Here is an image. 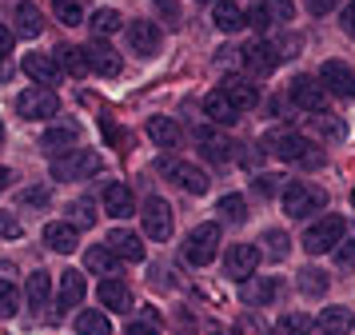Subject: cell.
Wrapping results in <instances>:
<instances>
[{
    "label": "cell",
    "instance_id": "6da1fadb",
    "mask_svg": "<svg viewBox=\"0 0 355 335\" xmlns=\"http://www.w3.org/2000/svg\"><path fill=\"white\" fill-rule=\"evenodd\" d=\"M263 152L275 160H284V164H304V168H315L323 164V152L315 144L307 140L304 132H291V128H275L263 136Z\"/></svg>",
    "mask_w": 355,
    "mask_h": 335
},
{
    "label": "cell",
    "instance_id": "7a4b0ae2",
    "mask_svg": "<svg viewBox=\"0 0 355 335\" xmlns=\"http://www.w3.org/2000/svg\"><path fill=\"white\" fill-rule=\"evenodd\" d=\"M323 207H327V191L307 184V180H295V184L284 188V212L291 220H307V216H315Z\"/></svg>",
    "mask_w": 355,
    "mask_h": 335
},
{
    "label": "cell",
    "instance_id": "3957f363",
    "mask_svg": "<svg viewBox=\"0 0 355 335\" xmlns=\"http://www.w3.org/2000/svg\"><path fill=\"white\" fill-rule=\"evenodd\" d=\"M343 232H347V220H343V216H320V220L304 232V248L311 255H327L343 243Z\"/></svg>",
    "mask_w": 355,
    "mask_h": 335
},
{
    "label": "cell",
    "instance_id": "277c9868",
    "mask_svg": "<svg viewBox=\"0 0 355 335\" xmlns=\"http://www.w3.org/2000/svg\"><path fill=\"white\" fill-rule=\"evenodd\" d=\"M100 172V156L92 148H68L52 160V180H88Z\"/></svg>",
    "mask_w": 355,
    "mask_h": 335
},
{
    "label": "cell",
    "instance_id": "5b68a950",
    "mask_svg": "<svg viewBox=\"0 0 355 335\" xmlns=\"http://www.w3.org/2000/svg\"><path fill=\"white\" fill-rule=\"evenodd\" d=\"M216 252H220V223H200V227L188 232V239H184V259L188 264L204 268V264L216 259Z\"/></svg>",
    "mask_w": 355,
    "mask_h": 335
},
{
    "label": "cell",
    "instance_id": "8992f818",
    "mask_svg": "<svg viewBox=\"0 0 355 335\" xmlns=\"http://www.w3.org/2000/svg\"><path fill=\"white\" fill-rule=\"evenodd\" d=\"M17 112L24 120H52L60 112V96L52 92L49 84H36V88H24L17 100Z\"/></svg>",
    "mask_w": 355,
    "mask_h": 335
},
{
    "label": "cell",
    "instance_id": "52a82bcc",
    "mask_svg": "<svg viewBox=\"0 0 355 335\" xmlns=\"http://www.w3.org/2000/svg\"><path fill=\"white\" fill-rule=\"evenodd\" d=\"M140 220H144V236L148 239L164 243V239L172 236V207H168V200H160V196H148L144 200Z\"/></svg>",
    "mask_w": 355,
    "mask_h": 335
},
{
    "label": "cell",
    "instance_id": "ba28073f",
    "mask_svg": "<svg viewBox=\"0 0 355 335\" xmlns=\"http://www.w3.org/2000/svg\"><path fill=\"white\" fill-rule=\"evenodd\" d=\"M288 96H291V104L295 108H304V112H323L327 108V88H323V80L320 76H295L291 80V88H288Z\"/></svg>",
    "mask_w": 355,
    "mask_h": 335
},
{
    "label": "cell",
    "instance_id": "9c48e42d",
    "mask_svg": "<svg viewBox=\"0 0 355 335\" xmlns=\"http://www.w3.org/2000/svg\"><path fill=\"white\" fill-rule=\"evenodd\" d=\"M259 259H263V248H256V243H232L224 255V271L227 280H248V275H256Z\"/></svg>",
    "mask_w": 355,
    "mask_h": 335
},
{
    "label": "cell",
    "instance_id": "30bf717a",
    "mask_svg": "<svg viewBox=\"0 0 355 335\" xmlns=\"http://www.w3.org/2000/svg\"><path fill=\"white\" fill-rule=\"evenodd\" d=\"M291 16H295L291 0H259L256 8L248 12V24L256 32H268V28H275V24H288Z\"/></svg>",
    "mask_w": 355,
    "mask_h": 335
},
{
    "label": "cell",
    "instance_id": "8fae6325",
    "mask_svg": "<svg viewBox=\"0 0 355 335\" xmlns=\"http://www.w3.org/2000/svg\"><path fill=\"white\" fill-rule=\"evenodd\" d=\"M160 172L168 180H176L184 191H192V196H204L208 191V172L204 168H196V164H180V160H164Z\"/></svg>",
    "mask_w": 355,
    "mask_h": 335
},
{
    "label": "cell",
    "instance_id": "7c38bea8",
    "mask_svg": "<svg viewBox=\"0 0 355 335\" xmlns=\"http://www.w3.org/2000/svg\"><path fill=\"white\" fill-rule=\"evenodd\" d=\"M240 60L252 76H268L275 64H279V48L268 44V40H252L248 48H240Z\"/></svg>",
    "mask_w": 355,
    "mask_h": 335
},
{
    "label": "cell",
    "instance_id": "4fadbf2b",
    "mask_svg": "<svg viewBox=\"0 0 355 335\" xmlns=\"http://www.w3.org/2000/svg\"><path fill=\"white\" fill-rule=\"evenodd\" d=\"M320 80H323V88H327L331 96H347V100L355 96V72L343 60H327L320 68Z\"/></svg>",
    "mask_w": 355,
    "mask_h": 335
},
{
    "label": "cell",
    "instance_id": "5bb4252c",
    "mask_svg": "<svg viewBox=\"0 0 355 335\" xmlns=\"http://www.w3.org/2000/svg\"><path fill=\"white\" fill-rule=\"evenodd\" d=\"M160 28L152 24V20H132L128 24V48L136 56H156L160 52Z\"/></svg>",
    "mask_w": 355,
    "mask_h": 335
},
{
    "label": "cell",
    "instance_id": "9a60e30c",
    "mask_svg": "<svg viewBox=\"0 0 355 335\" xmlns=\"http://www.w3.org/2000/svg\"><path fill=\"white\" fill-rule=\"evenodd\" d=\"M132 212H136V196H132L128 184H108V188H104V216L128 220Z\"/></svg>",
    "mask_w": 355,
    "mask_h": 335
},
{
    "label": "cell",
    "instance_id": "2e32d148",
    "mask_svg": "<svg viewBox=\"0 0 355 335\" xmlns=\"http://www.w3.org/2000/svg\"><path fill=\"white\" fill-rule=\"evenodd\" d=\"M355 311L352 307H323L315 319V335H352Z\"/></svg>",
    "mask_w": 355,
    "mask_h": 335
},
{
    "label": "cell",
    "instance_id": "e0dca14e",
    "mask_svg": "<svg viewBox=\"0 0 355 335\" xmlns=\"http://www.w3.org/2000/svg\"><path fill=\"white\" fill-rule=\"evenodd\" d=\"M24 72H28L36 84H56L64 68H60V60L49 56V52H28V56H24Z\"/></svg>",
    "mask_w": 355,
    "mask_h": 335
},
{
    "label": "cell",
    "instance_id": "ac0fdd59",
    "mask_svg": "<svg viewBox=\"0 0 355 335\" xmlns=\"http://www.w3.org/2000/svg\"><path fill=\"white\" fill-rule=\"evenodd\" d=\"M220 88H224L227 100H232L240 112H248V108H256V104H259V88L248 76H224V84H220Z\"/></svg>",
    "mask_w": 355,
    "mask_h": 335
},
{
    "label": "cell",
    "instance_id": "d6986e66",
    "mask_svg": "<svg viewBox=\"0 0 355 335\" xmlns=\"http://www.w3.org/2000/svg\"><path fill=\"white\" fill-rule=\"evenodd\" d=\"M204 116H208L211 124H236V120H240V108L227 100L224 88H216V92L204 96Z\"/></svg>",
    "mask_w": 355,
    "mask_h": 335
},
{
    "label": "cell",
    "instance_id": "ffe728a7",
    "mask_svg": "<svg viewBox=\"0 0 355 335\" xmlns=\"http://www.w3.org/2000/svg\"><path fill=\"white\" fill-rule=\"evenodd\" d=\"M44 243H49L52 252L68 255V252H76V243H80V232H76V223L56 220V223H49V227H44Z\"/></svg>",
    "mask_w": 355,
    "mask_h": 335
},
{
    "label": "cell",
    "instance_id": "44dd1931",
    "mask_svg": "<svg viewBox=\"0 0 355 335\" xmlns=\"http://www.w3.org/2000/svg\"><path fill=\"white\" fill-rule=\"evenodd\" d=\"M88 64H92V72H100V76H120V52L112 44H104V40H92L88 44Z\"/></svg>",
    "mask_w": 355,
    "mask_h": 335
},
{
    "label": "cell",
    "instance_id": "7402d4cb",
    "mask_svg": "<svg viewBox=\"0 0 355 335\" xmlns=\"http://www.w3.org/2000/svg\"><path fill=\"white\" fill-rule=\"evenodd\" d=\"M279 295V280H272V275H248L243 280V303H256V307H268V303Z\"/></svg>",
    "mask_w": 355,
    "mask_h": 335
},
{
    "label": "cell",
    "instance_id": "603a6c76",
    "mask_svg": "<svg viewBox=\"0 0 355 335\" xmlns=\"http://www.w3.org/2000/svg\"><path fill=\"white\" fill-rule=\"evenodd\" d=\"M148 136H152L156 148H180L184 144V132H180V124L172 116H152L148 120Z\"/></svg>",
    "mask_w": 355,
    "mask_h": 335
},
{
    "label": "cell",
    "instance_id": "cb8c5ba5",
    "mask_svg": "<svg viewBox=\"0 0 355 335\" xmlns=\"http://www.w3.org/2000/svg\"><path fill=\"white\" fill-rule=\"evenodd\" d=\"M76 140H80V124H72V120H56V124L40 136V144H44L49 152H68Z\"/></svg>",
    "mask_w": 355,
    "mask_h": 335
},
{
    "label": "cell",
    "instance_id": "d4e9b609",
    "mask_svg": "<svg viewBox=\"0 0 355 335\" xmlns=\"http://www.w3.org/2000/svg\"><path fill=\"white\" fill-rule=\"evenodd\" d=\"M108 248L120 259H128V264H140L144 259V239L136 236V232H124V227H116L112 236H108Z\"/></svg>",
    "mask_w": 355,
    "mask_h": 335
},
{
    "label": "cell",
    "instance_id": "484cf974",
    "mask_svg": "<svg viewBox=\"0 0 355 335\" xmlns=\"http://www.w3.org/2000/svg\"><path fill=\"white\" fill-rule=\"evenodd\" d=\"M211 24H216L220 32H240L243 24H248V16L240 12L236 0H220V4L211 8Z\"/></svg>",
    "mask_w": 355,
    "mask_h": 335
},
{
    "label": "cell",
    "instance_id": "4316f807",
    "mask_svg": "<svg viewBox=\"0 0 355 335\" xmlns=\"http://www.w3.org/2000/svg\"><path fill=\"white\" fill-rule=\"evenodd\" d=\"M100 303L108 307V311H128L132 307V291L124 280H104L100 284Z\"/></svg>",
    "mask_w": 355,
    "mask_h": 335
},
{
    "label": "cell",
    "instance_id": "83f0119b",
    "mask_svg": "<svg viewBox=\"0 0 355 335\" xmlns=\"http://www.w3.org/2000/svg\"><path fill=\"white\" fill-rule=\"evenodd\" d=\"M12 20H17V32L24 40H33V36L44 32V16H40L36 4H17V8H12Z\"/></svg>",
    "mask_w": 355,
    "mask_h": 335
},
{
    "label": "cell",
    "instance_id": "f1b7e54d",
    "mask_svg": "<svg viewBox=\"0 0 355 335\" xmlns=\"http://www.w3.org/2000/svg\"><path fill=\"white\" fill-rule=\"evenodd\" d=\"M196 140H200V152H204L211 164H227V160H232V144H227L224 136H216V132L204 128V132H196Z\"/></svg>",
    "mask_w": 355,
    "mask_h": 335
},
{
    "label": "cell",
    "instance_id": "f546056e",
    "mask_svg": "<svg viewBox=\"0 0 355 335\" xmlns=\"http://www.w3.org/2000/svg\"><path fill=\"white\" fill-rule=\"evenodd\" d=\"M311 332H315V319L304 316V311H288V316L275 319L272 327V335H311Z\"/></svg>",
    "mask_w": 355,
    "mask_h": 335
},
{
    "label": "cell",
    "instance_id": "4dcf8cb0",
    "mask_svg": "<svg viewBox=\"0 0 355 335\" xmlns=\"http://www.w3.org/2000/svg\"><path fill=\"white\" fill-rule=\"evenodd\" d=\"M56 60L68 76H88L92 64H88V48H56Z\"/></svg>",
    "mask_w": 355,
    "mask_h": 335
},
{
    "label": "cell",
    "instance_id": "1f68e13d",
    "mask_svg": "<svg viewBox=\"0 0 355 335\" xmlns=\"http://www.w3.org/2000/svg\"><path fill=\"white\" fill-rule=\"evenodd\" d=\"M84 295H88L84 275H80V271H64V275H60V307H76Z\"/></svg>",
    "mask_w": 355,
    "mask_h": 335
},
{
    "label": "cell",
    "instance_id": "d6a6232c",
    "mask_svg": "<svg viewBox=\"0 0 355 335\" xmlns=\"http://www.w3.org/2000/svg\"><path fill=\"white\" fill-rule=\"evenodd\" d=\"M295 284H300V291H304L307 300H320V295H327L331 280H327L323 271H315V268H304L300 275H295Z\"/></svg>",
    "mask_w": 355,
    "mask_h": 335
},
{
    "label": "cell",
    "instance_id": "836d02e7",
    "mask_svg": "<svg viewBox=\"0 0 355 335\" xmlns=\"http://www.w3.org/2000/svg\"><path fill=\"white\" fill-rule=\"evenodd\" d=\"M49 291H52V275L49 271H33L28 284H24V300L33 303V307H44L49 303Z\"/></svg>",
    "mask_w": 355,
    "mask_h": 335
},
{
    "label": "cell",
    "instance_id": "e575fe53",
    "mask_svg": "<svg viewBox=\"0 0 355 335\" xmlns=\"http://www.w3.org/2000/svg\"><path fill=\"white\" fill-rule=\"evenodd\" d=\"M311 128L320 132L323 140H343L347 136V124L339 116H331V112H311Z\"/></svg>",
    "mask_w": 355,
    "mask_h": 335
},
{
    "label": "cell",
    "instance_id": "d590c367",
    "mask_svg": "<svg viewBox=\"0 0 355 335\" xmlns=\"http://www.w3.org/2000/svg\"><path fill=\"white\" fill-rule=\"evenodd\" d=\"M76 335H112V323H108V316L104 311H80L76 316Z\"/></svg>",
    "mask_w": 355,
    "mask_h": 335
},
{
    "label": "cell",
    "instance_id": "8d00e7d4",
    "mask_svg": "<svg viewBox=\"0 0 355 335\" xmlns=\"http://www.w3.org/2000/svg\"><path fill=\"white\" fill-rule=\"evenodd\" d=\"M116 259L120 255L104 243V248H88V255H84V264H88V271H96V275H112L116 271Z\"/></svg>",
    "mask_w": 355,
    "mask_h": 335
},
{
    "label": "cell",
    "instance_id": "74e56055",
    "mask_svg": "<svg viewBox=\"0 0 355 335\" xmlns=\"http://www.w3.org/2000/svg\"><path fill=\"white\" fill-rule=\"evenodd\" d=\"M52 12H56V20H60V24H68V28L84 24V8H80V0H52Z\"/></svg>",
    "mask_w": 355,
    "mask_h": 335
},
{
    "label": "cell",
    "instance_id": "f35d334b",
    "mask_svg": "<svg viewBox=\"0 0 355 335\" xmlns=\"http://www.w3.org/2000/svg\"><path fill=\"white\" fill-rule=\"evenodd\" d=\"M88 24H92L96 36H112V32H120V12H116V8H96Z\"/></svg>",
    "mask_w": 355,
    "mask_h": 335
},
{
    "label": "cell",
    "instance_id": "ab89813d",
    "mask_svg": "<svg viewBox=\"0 0 355 335\" xmlns=\"http://www.w3.org/2000/svg\"><path fill=\"white\" fill-rule=\"evenodd\" d=\"M216 212H220L227 223H243V220H248V200H243V196H224Z\"/></svg>",
    "mask_w": 355,
    "mask_h": 335
},
{
    "label": "cell",
    "instance_id": "60d3db41",
    "mask_svg": "<svg viewBox=\"0 0 355 335\" xmlns=\"http://www.w3.org/2000/svg\"><path fill=\"white\" fill-rule=\"evenodd\" d=\"M263 243H268V248H263V255H268V259H284V255H288V248H291V239L284 236L279 227L263 232Z\"/></svg>",
    "mask_w": 355,
    "mask_h": 335
},
{
    "label": "cell",
    "instance_id": "b9f144b4",
    "mask_svg": "<svg viewBox=\"0 0 355 335\" xmlns=\"http://www.w3.org/2000/svg\"><path fill=\"white\" fill-rule=\"evenodd\" d=\"M20 311V291L8 280H0V319H12Z\"/></svg>",
    "mask_w": 355,
    "mask_h": 335
},
{
    "label": "cell",
    "instance_id": "7bdbcfd3",
    "mask_svg": "<svg viewBox=\"0 0 355 335\" xmlns=\"http://www.w3.org/2000/svg\"><path fill=\"white\" fill-rule=\"evenodd\" d=\"M68 212H72V223H76V227H92V223H96V204H92V200H72Z\"/></svg>",
    "mask_w": 355,
    "mask_h": 335
},
{
    "label": "cell",
    "instance_id": "ee69618b",
    "mask_svg": "<svg viewBox=\"0 0 355 335\" xmlns=\"http://www.w3.org/2000/svg\"><path fill=\"white\" fill-rule=\"evenodd\" d=\"M128 335H160V316L148 307V311L136 319V323H128Z\"/></svg>",
    "mask_w": 355,
    "mask_h": 335
},
{
    "label": "cell",
    "instance_id": "f6af8a7d",
    "mask_svg": "<svg viewBox=\"0 0 355 335\" xmlns=\"http://www.w3.org/2000/svg\"><path fill=\"white\" fill-rule=\"evenodd\" d=\"M252 188H256L259 196H275V191L288 188V180H284V175H259V180H252Z\"/></svg>",
    "mask_w": 355,
    "mask_h": 335
},
{
    "label": "cell",
    "instance_id": "bcb514c9",
    "mask_svg": "<svg viewBox=\"0 0 355 335\" xmlns=\"http://www.w3.org/2000/svg\"><path fill=\"white\" fill-rule=\"evenodd\" d=\"M17 236H24V223L12 212H0V239H17Z\"/></svg>",
    "mask_w": 355,
    "mask_h": 335
},
{
    "label": "cell",
    "instance_id": "7dc6e473",
    "mask_svg": "<svg viewBox=\"0 0 355 335\" xmlns=\"http://www.w3.org/2000/svg\"><path fill=\"white\" fill-rule=\"evenodd\" d=\"M49 204V188H28L20 191V207H44Z\"/></svg>",
    "mask_w": 355,
    "mask_h": 335
},
{
    "label": "cell",
    "instance_id": "c3c4849f",
    "mask_svg": "<svg viewBox=\"0 0 355 335\" xmlns=\"http://www.w3.org/2000/svg\"><path fill=\"white\" fill-rule=\"evenodd\" d=\"M339 24H343V32H347V36L355 40V0L347 4V8H343V12H339Z\"/></svg>",
    "mask_w": 355,
    "mask_h": 335
},
{
    "label": "cell",
    "instance_id": "681fc988",
    "mask_svg": "<svg viewBox=\"0 0 355 335\" xmlns=\"http://www.w3.org/2000/svg\"><path fill=\"white\" fill-rule=\"evenodd\" d=\"M331 8H336V0H307V12H315V16L331 12Z\"/></svg>",
    "mask_w": 355,
    "mask_h": 335
},
{
    "label": "cell",
    "instance_id": "f907efd6",
    "mask_svg": "<svg viewBox=\"0 0 355 335\" xmlns=\"http://www.w3.org/2000/svg\"><path fill=\"white\" fill-rule=\"evenodd\" d=\"M336 259L343 264V268H347V264H355V243H343V248L336 252Z\"/></svg>",
    "mask_w": 355,
    "mask_h": 335
},
{
    "label": "cell",
    "instance_id": "816d5d0a",
    "mask_svg": "<svg viewBox=\"0 0 355 335\" xmlns=\"http://www.w3.org/2000/svg\"><path fill=\"white\" fill-rule=\"evenodd\" d=\"M12 52V28H0V56Z\"/></svg>",
    "mask_w": 355,
    "mask_h": 335
},
{
    "label": "cell",
    "instance_id": "f5cc1de1",
    "mask_svg": "<svg viewBox=\"0 0 355 335\" xmlns=\"http://www.w3.org/2000/svg\"><path fill=\"white\" fill-rule=\"evenodd\" d=\"M8 180H12V172H8V168H0V191L8 188Z\"/></svg>",
    "mask_w": 355,
    "mask_h": 335
},
{
    "label": "cell",
    "instance_id": "db71d44e",
    "mask_svg": "<svg viewBox=\"0 0 355 335\" xmlns=\"http://www.w3.org/2000/svg\"><path fill=\"white\" fill-rule=\"evenodd\" d=\"M8 80V64H4V56H0V84Z\"/></svg>",
    "mask_w": 355,
    "mask_h": 335
},
{
    "label": "cell",
    "instance_id": "11a10c76",
    "mask_svg": "<svg viewBox=\"0 0 355 335\" xmlns=\"http://www.w3.org/2000/svg\"><path fill=\"white\" fill-rule=\"evenodd\" d=\"M0 144H4V124H0Z\"/></svg>",
    "mask_w": 355,
    "mask_h": 335
},
{
    "label": "cell",
    "instance_id": "9f6ffc18",
    "mask_svg": "<svg viewBox=\"0 0 355 335\" xmlns=\"http://www.w3.org/2000/svg\"><path fill=\"white\" fill-rule=\"evenodd\" d=\"M200 4H211V0H200Z\"/></svg>",
    "mask_w": 355,
    "mask_h": 335
}]
</instances>
